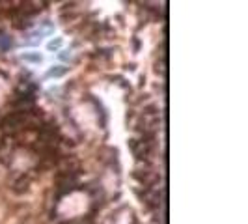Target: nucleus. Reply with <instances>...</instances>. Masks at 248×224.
<instances>
[{
	"label": "nucleus",
	"mask_w": 248,
	"mask_h": 224,
	"mask_svg": "<svg viewBox=\"0 0 248 224\" xmlns=\"http://www.w3.org/2000/svg\"><path fill=\"white\" fill-rule=\"evenodd\" d=\"M10 47H12V39H10V36H8L6 32L0 30V50H8Z\"/></svg>",
	"instance_id": "f257e3e1"
}]
</instances>
